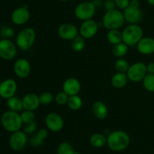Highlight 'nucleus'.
<instances>
[{
  "label": "nucleus",
  "instance_id": "nucleus-8",
  "mask_svg": "<svg viewBox=\"0 0 154 154\" xmlns=\"http://www.w3.org/2000/svg\"><path fill=\"white\" fill-rule=\"evenodd\" d=\"M28 137L27 134L23 131H17L11 133L9 138V145L10 147L14 151H20L26 146Z\"/></svg>",
  "mask_w": 154,
  "mask_h": 154
},
{
  "label": "nucleus",
  "instance_id": "nucleus-43",
  "mask_svg": "<svg viewBox=\"0 0 154 154\" xmlns=\"http://www.w3.org/2000/svg\"><path fill=\"white\" fill-rule=\"evenodd\" d=\"M60 1H61V2H69V0H60Z\"/></svg>",
  "mask_w": 154,
  "mask_h": 154
},
{
  "label": "nucleus",
  "instance_id": "nucleus-42",
  "mask_svg": "<svg viewBox=\"0 0 154 154\" xmlns=\"http://www.w3.org/2000/svg\"><path fill=\"white\" fill-rule=\"evenodd\" d=\"M147 2L150 5L154 6V0H147Z\"/></svg>",
  "mask_w": 154,
  "mask_h": 154
},
{
  "label": "nucleus",
  "instance_id": "nucleus-30",
  "mask_svg": "<svg viewBox=\"0 0 154 154\" xmlns=\"http://www.w3.org/2000/svg\"><path fill=\"white\" fill-rule=\"evenodd\" d=\"M144 88L149 92H154V74L147 73L142 81Z\"/></svg>",
  "mask_w": 154,
  "mask_h": 154
},
{
  "label": "nucleus",
  "instance_id": "nucleus-5",
  "mask_svg": "<svg viewBox=\"0 0 154 154\" xmlns=\"http://www.w3.org/2000/svg\"><path fill=\"white\" fill-rule=\"evenodd\" d=\"M35 39V30L32 27H26L17 36L16 45L22 51H28L33 46Z\"/></svg>",
  "mask_w": 154,
  "mask_h": 154
},
{
  "label": "nucleus",
  "instance_id": "nucleus-37",
  "mask_svg": "<svg viewBox=\"0 0 154 154\" xmlns=\"http://www.w3.org/2000/svg\"><path fill=\"white\" fill-rule=\"evenodd\" d=\"M36 136L38 137L40 139H42V140H45V139L48 136V128H40V129L37 131Z\"/></svg>",
  "mask_w": 154,
  "mask_h": 154
},
{
  "label": "nucleus",
  "instance_id": "nucleus-28",
  "mask_svg": "<svg viewBox=\"0 0 154 154\" xmlns=\"http://www.w3.org/2000/svg\"><path fill=\"white\" fill-rule=\"evenodd\" d=\"M114 66H115V69L117 72L126 73L128 72V70H129L130 64L125 59L119 58L118 60H116Z\"/></svg>",
  "mask_w": 154,
  "mask_h": 154
},
{
  "label": "nucleus",
  "instance_id": "nucleus-38",
  "mask_svg": "<svg viewBox=\"0 0 154 154\" xmlns=\"http://www.w3.org/2000/svg\"><path fill=\"white\" fill-rule=\"evenodd\" d=\"M31 144L32 145V146H41V145H42V143H43L44 140H42V139L39 138L38 137H37V136H35V137H33L31 139Z\"/></svg>",
  "mask_w": 154,
  "mask_h": 154
},
{
  "label": "nucleus",
  "instance_id": "nucleus-29",
  "mask_svg": "<svg viewBox=\"0 0 154 154\" xmlns=\"http://www.w3.org/2000/svg\"><path fill=\"white\" fill-rule=\"evenodd\" d=\"M75 152L72 145L68 142H63L57 148V154H75Z\"/></svg>",
  "mask_w": 154,
  "mask_h": 154
},
{
  "label": "nucleus",
  "instance_id": "nucleus-7",
  "mask_svg": "<svg viewBox=\"0 0 154 154\" xmlns=\"http://www.w3.org/2000/svg\"><path fill=\"white\" fill-rule=\"evenodd\" d=\"M147 74V65L142 62H136L130 65L129 70L126 72L129 80L133 82L143 81Z\"/></svg>",
  "mask_w": 154,
  "mask_h": 154
},
{
  "label": "nucleus",
  "instance_id": "nucleus-14",
  "mask_svg": "<svg viewBox=\"0 0 154 154\" xmlns=\"http://www.w3.org/2000/svg\"><path fill=\"white\" fill-rule=\"evenodd\" d=\"M14 71L18 78L26 79L31 72V64L26 59H17L14 64Z\"/></svg>",
  "mask_w": 154,
  "mask_h": 154
},
{
  "label": "nucleus",
  "instance_id": "nucleus-32",
  "mask_svg": "<svg viewBox=\"0 0 154 154\" xmlns=\"http://www.w3.org/2000/svg\"><path fill=\"white\" fill-rule=\"evenodd\" d=\"M20 117L22 119V122L23 124L29 123V122L35 121V115L34 111H30V110H26L23 111L20 113Z\"/></svg>",
  "mask_w": 154,
  "mask_h": 154
},
{
  "label": "nucleus",
  "instance_id": "nucleus-40",
  "mask_svg": "<svg viewBox=\"0 0 154 154\" xmlns=\"http://www.w3.org/2000/svg\"><path fill=\"white\" fill-rule=\"evenodd\" d=\"M147 73L150 74H154V63L151 62V63H149L147 65Z\"/></svg>",
  "mask_w": 154,
  "mask_h": 154
},
{
  "label": "nucleus",
  "instance_id": "nucleus-16",
  "mask_svg": "<svg viewBox=\"0 0 154 154\" xmlns=\"http://www.w3.org/2000/svg\"><path fill=\"white\" fill-rule=\"evenodd\" d=\"M125 21L129 24H138L143 19V13L139 8H133L129 6L123 10Z\"/></svg>",
  "mask_w": 154,
  "mask_h": 154
},
{
  "label": "nucleus",
  "instance_id": "nucleus-22",
  "mask_svg": "<svg viewBox=\"0 0 154 154\" xmlns=\"http://www.w3.org/2000/svg\"><path fill=\"white\" fill-rule=\"evenodd\" d=\"M90 142L93 147H103L105 144H107V137L101 133H95L90 137Z\"/></svg>",
  "mask_w": 154,
  "mask_h": 154
},
{
  "label": "nucleus",
  "instance_id": "nucleus-36",
  "mask_svg": "<svg viewBox=\"0 0 154 154\" xmlns=\"http://www.w3.org/2000/svg\"><path fill=\"white\" fill-rule=\"evenodd\" d=\"M115 6L119 10H125L129 6L130 0H114Z\"/></svg>",
  "mask_w": 154,
  "mask_h": 154
},
{
  "label": "nucleus",
  "instance_id": "nucleus-45",
  "mask_svg": "<svg viewBox=\"0 0 154 154\" xmlns=\"http://www.w3.org/2000/svg\"><path fill=\"white\" fill-rule=\"evenodd\" d=\"M86 1H87V2H93V0H86Z\"/></svg>",
  "mask_w": 154,
  "mask_h": 154
},
{
  "label": "nucleus",
  "instance_id": "nucleus-12",
  "mask_svg": "<svg viewBox=\"0 0 154 154\" xmlns=\"http://www.w3.org/2000/svg\"><path fill=\"white\" fill-rule=\"evenodd\" d=\"M59 36L65 40L72 41L79 35V30L78 27L71 23H63L57 30Z\"/></svg>",
  "mask_w": 154,
  "mask_h": 154
},
{
  "label": "nucleus",
  "instance_id": "nucleus-26",
  "mask_svg": "<svg viewBox=\"0 0 154 154\" xmlns=\"http://www.w3.org/2000/svg\"><path fill=\"white\" fill-rule=\"evenodd\" d=\"M67 105L69 108L72 110H78L82 107L83 100L82 98L78 95L69 96Z\"/></svg>",
  "mask_w": 154,
  "mask_h": 154
},
{
  "label": "nucleus",
  "instance_id": "nucleus-46",
  "mask_svg": "<svg viewBox=\"0 0 154 154\" xmlns=\"http://www.w3.org/2000/svg\"><path fill=\"white\" fill-rule=\"evenodd\" d=\"M0 83H1V82H0Z\"/></svg>",
  "mask_w": 154,
  "mask_h": 154
},
{
  "label": "nucleus",
  "instance_id": "nucleus-15",
  "mask_svg": "<svg viewBox=\"0 0 154 154\" xmlns=\"http://www.w3.org/2000/svg\"><path fill=\"white\" fill-rule=\"evenodd\" d=\"M11 21L16 25H23L29 21L30 18V12L27 5L17 8L11 14Z\"/></svg>",
  "mask_w": 154,
  "mask_h": 154
},
{
  "label": "nucleus",
  "instance_id": "nucleus-18",
  "mask_svg": "<svg viewBox=\"0 0 154 154\" xmlns=\"http://www.w3.org/2000/svg\"><path fill=\"white\" fill-rule=\"evenodd\" d=\"M23 110L35 111L40 106L39 96L35 93L26 94L22 99Z\"/></svg>",
  "mask_w": 154,
  "mask_h": 154
},
{
  "label": "nucleus",
  "instance_id": "nucleus-9",
  "mask_svg": "<svg viewBox=\"0 0 154 154\" xmlns=\"http://www.w3.org/2000/svg\"><path fill=\"white\" fill-rule=\"evenodd\" d=\"M17 55V46L8 39L0 40V57L5 60H10Z\"/></svg>",
  "mask_w": 154,
  "mask_h": 154
},
{
  "label": "nucleus",
  "instance_id": "nucleus-23",
  "mask_svg": "<svg viewBox=\"0 0 154 154\" xmlns=\"http://www.w3.org/2000/svg\"><path fill=\"white\" fill-rule=\"evenodd\" d=\"M7 105L9 107V110L16 112V113H20L23 110L22 100L15 96L8 99Z\"/></svg>",
  "mask_w": 154,
  "mask_h": 154
},
{
  "label": "nucleus",
  "instance_id": "nucleus-11",
  "mask_svg": "<svg viewBox=\"0 0 154 154\" xmlns=\"http://www.w3.org/2000/svg\"><path fill=\"white\" fill-rule=\"evenodd\" d=\"M45 125L47 128L53 132H59L64 127V120L57 113H50L45 118Z\"/></svg>",
  "mask_w": 154,
  "mask_h": 154
},
{
  "label": "nucleus",
  "instance_id": "nucleus-41",
  "mask_svg": "<svg viewBox=\"0 0 154 154\" xmlns=\"http://www.w3.org/2000/svg\"><path fill=\"white\" fill-rule=\"evenodd\" d=\"M129 6L133 8H139L140 6L139 0H130V2H129Z\"/></svg>",
  "mask_w": 154,
  "mask_h": 154
},
{
  "label": "nucleus",
  "instance_id": "nucleus-33",
  "mask_svg": "<svg viewBox=\"0 0 154 154\" xmlns=\"http://www.w3.org/2000/svg\"><path fill=\"white\" fill-rule=\"evenodd\" d=\"M69 98V95L63 91H60L57 94V95L55 96V101L59 105H65V104H67Z\"/></svg>",
  "mask_w": 154,
  "mask_h": 154
},
{
  "label": "nucleus",
  "instance_id": "nucleus-39",
  "mask_svg": "<svg viewBox=\"0 0 154 154\" xmlns=\"http://www.w3.org/2000/svg\"><path fill=\"white\" fill-rule=\"evenodd\" d=\"M114 6H115L114 1L113 2V1H111V0H108V1H107L105 4V9H106V11L114 9Z\"/></svg>",
  "mask_w": 154,
  "mask_h": 154
},
{
  "label": "nucleus",
  "instance_id": "nucleus-27",
  "mask_svg": "<svg viewBox=\"0 0 154 154\" xmlns=\"http://www.w3.org/2000/svg\"><path fill=\"white\" fill-rule=\"evenodd\" d=\"M84 47H85V39L80 35L72 40V48L74 51L79 52L84 50Z\"/></svg>",
  "mask_w": 154,
  "mask_h": 154
},
{
  "label": "nucleus",
  "instance_id": "nucleus-25",
  "mask_svg": "<svg viewBox=\"0 0 154 154\" xmlns=\"http://www.w3.org/2000/svg\"><path fill=\"white\" fill-rule=\"evenodd\" d=\"M128 50H129V46L126 45L124 42H120V43L114 45L112 53L115 57H118V58H122L127 54Z\"/></svg>",
  "mask_w": 154,
  "mask_h": 154
},
{
  "label": "nucleus",
  "instance_id": "nucleus-19",
  "mask_svg": "<svg viewBox=\"0 0 154 154\" xmlns=\"http://www.w3.org/2000/svg\"><path fill=\"white\" fill-rule=\"evenodd\" d=\"M138 51L141 54L149 55L154 53V39L152 37H143L137 44Z\"/></svg>",
  "mask_w": 154,
  "mask_h": 154
},
{
  "label": "nucleus",
  "instance_id": "nucleus-44",
  "mask_svg": "<svg viewBox=\"0 0 154 154\" xmlns=\"http://www.w3.org/2000/svg\"><path fill=\"white\" fill-rule=\"evenodd\" d=\"M75 154H81V152H78V151H75Z\"/></svg>",
  "mask_w": 154,
  "mask_h": 154
},
{
  "label": "nucleus",
  "instance_id": "nucleus-13",
  "mask_svg": "<svg viewBox=\"0 0 154 154\" xmlns=\"http://www.w3.org/2000/svg\"><path fill=\"white\" fill-rule=\"evenodd\" d=\"M17 89L16 81L12 79H7L0 83V97L4 99H9L14 96Z\"/></svg>",
  "mask_w": 154,
  "mask_h": 154
},
{
  "label": "nucleus",
  "instance_id": "nucleus-34",
  "mask_svg": "<svg viewBox=\"0 0 154 154\" xmlns=\"http://www.w3.org/2000/svg\"><path fill=\"white\" fill-rule=\"evenodd\" d=\"M0 34L2 36L4 37V39H9L14 36L15 31L12 27H5L1 29L0 30Z\"/></svg>",
  "mask_w": 154,
  "mask_h": 154
},
{
  "label": "nucleus",
  "instance_id": "nucleus-1",
  "mask_svg": "<svg viewBox=\"0 0 154 154\" xmlns=\"http://www.w3.org/2000/svg\"><path fill=\"white\" fill-rule=\"evenodd\" d=\"M130 143L129 134L122 130L111 131L107 137V143L110 149L114 152H120L126 149Z\"/></svg>",
  "mask_w": 154,
  "mask_h": 154
},
{
  "label": "nucleus",
  "instance_id": "nucleus-20",
  "mask_svg": "<svg viewBox=\"0 0 154 154\" xmlns=\"http://www.w3.org/2000/svg\"><path fill=\"white\" fill-rule=\"evenodd\" d=\"M92 111L96 119L103 120L108 116V108L105 103L101 101H97L93 104Z\"/></svg>",
  "mask_w": 154,
  "mask_h": 154
},
{
  "label": "nucleus",
  "instance_id": "nucleus-17",
  "mask_svg": "<svg viewBox=\"0 0 154 154\" xmlns=\"http://www.w3.org/2000/svg\"><path fill=\"white\" fill-rule=\"evenodd\" d=\"M81 85L79 80L74 77L66 79L63 84V91L69 96L78 95L81 91Z\"/></svg>",
  "mask_w": 154,
  "mask_h": 154
},
{
  "label": "nucleus",
  "instance_id": "nucleus-35",
  "mask_svg": "<svg viewBox=\"0 0 154 154\" xmlns=\"http://www.w3.org/2000/svg\"><path fill=\"white\" fill-rule=\"evenodd\" d=\"M36 130H37V123H36L35 121H33V122H29V123L24 124L23 131L26 134H33L34 132H35Z\"/></svg>",
  "mask_w": 154,
  "mask_h": 154
},
{
  "label": "nucleus",
  "instance_id": "nucleus-21",
  "mask_svg": "<svg viewBox=\"0 0 154 154\" xmlns=\"http://www.w3.org/2000/svg\"><path fill=\"white\" fill-rule=\"evenodd\" d=\"M129 79L126 73L117 72L112 75L111 79V83L113 87L116 88H123L127 85Z\"/></svg>",
  "mask_w": 154,
  "mask_h": 154
},
{
  "label": "nucleus",
  "instance_id": "nucleus-4",
  "mask_svg": "<svg viewBox=\"0 0 154 154\" xmlns=\"http://www.w3.org/2000/svg\"><path fill=\"white\" fill-rule=\"evenodd\" d=\"M1 122L3 128L11 133L20 131L23 124L20 114L11 110H8L3 113L1 118Z\"/></svg>",
  "mask_w": 154,
  "mask_h": 154
},
{
  "label": "nucleus",
  "instance_id": "nucleus-31",
  "mask_svg": "<svg viewBox=\"0 0 154 154\" xmlns=\"http://www.w3.org/2000/svg\"><path fill=\"white\" fill-rule=\"evenodd\" d=\"M39 96V100H40L41 104L43 105H49L54 101L55 98L54 97L53 94L49 91H44L41 93Z\"/></svg>",
  "mask_w": 154,
  "mask_h": 154
},
{
  "label": "nucleus",
  "instance_id": "nucleus-3",
  "mask_svg": "<svg viewBox=\"0 0 154 154\" xmlns=\"http://www.w3.org/2000/svg\"><path fill=\"white\" fill-rule=\"evenodd\" d=\"M142 28L138 24H129L122 31L123 42L128 46H135L143 38Z\"/></svg>",
  "mask_w": 154,
  "mask_h": 154
},
{
  "label": "nucleus",
  "instance_id": "nucleus-24",
  "mask_svg": "<svg viewBox=\"0 0 154 154\" xmlns=\"http://www.w3.org/2000/svg\"><path fill=\"white\" fill-rule=\"evenodd\" d=\"M108 41L113 45L123 42V36L122 32L120 30H108L107 34Z\"/></svg>",
  "mask_w": 154,
  "mask_h": 154
},
{
  "label": "nucleus",
  "instance_id": "nucleus-6",
  "mask_svg": "<svg viewBox=\"0 0 154 154\" xmlns=\"http://www.w3.org/2000/svg\"><path fill=\"white\" fill-rule=\"evenodd\" d=\"M96 5L93 2H84L76 6L75 9V15L80 21H87L93 19L96 14Z\"/></svg>",
  "mask_w": 154,
  "mask_h": 154
},
{
  "label": "nucleus",
  "instance_id": "nucleus-2",
  "mask_svg": "<svg viewBox=\"0 0 154 154\" xmlns=\"http://www.w3.org/2000/svg\"><path fill=\"white\" fill-rule=\"evenodd\" d=\"M123 13L119 9L106 11L102 18V25L108 30H120L125 24Z\"/></svg>",
  "mask_w": 154,
  "mask_h": 154
},
{
  "label": "nucleus",
  "instance_id": "nucleus-10",
  "mask_svg": "<svg viewBox=\"0 0 154 154\" xmlns=\"http://www.w3.org/2000/svg\"><path fill=\"white\" fill-rule=\"evenodd\" d=\"M99 30V24L93 19L83 21L79 28V35L85 39L94 37Z\"/></svg>",
  "mask_w": 154,
  "mask_h": 154
}]
</instances>
